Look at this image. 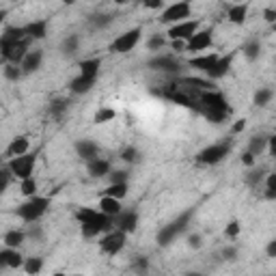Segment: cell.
<instances>
[{
	"label": "cell",
	"instance_id": "1",
	"mask_svg": "<svg viewBox=\"0 0 276 276\" xmlns=\"http://www.w3.org/2000/svg\"><path fill=\"white\" fill-rule=\"evenodd\" d=\"M76 220L80 223V229H82V237H97L106 233V231L115 229V223H113V216H108L99 209H93V207H80L76 212Z\"/></svg>",
	"mask_w": 276,
	"mask_h": 276
},
{
	"label": "cell",
	"instance_id": "2",
	"mask_svg": "<svg viewBox=\"0 0 276 276\" xmlns=\"http://www.w3.org/2000/svg\"><path fill=\"white\" fill-rule=\"evenodd\" d=\"M198 113H201L209 123H223L229 117V102L220 91H203L198 95Z\"/></svg>",
	"mask_w": 276,
	"mask_h": 276
},
{
	"label": "cell",
	"instance_id": "3",
	"mask_svg": "<svg viewBox=\"0 0 276 276\" xmlns=\"http://www.w3.org/2000/svg\"><path fill=\"white\" fill-rule=\"evenodd\" d=\"M190 220H192V209H190V212L179 214L177 218L173 220V223H169L167 227H162V229L158 231V237H156V240H158V246H162V248L171 246L173 242L186 231V227L190 225Z\"/></svg>",
	"mask_w": 276,
	"mask_h": 276
},
{
	"label": "cell",
	"instance_id": "4",
	"mask_svg": "<svg viewBox=\"0 0 276 276\" xmlns=\"http://www.w3.org/2000/svg\"><path fill=\"white\" fill-rule=\"evenodd\" d=\"M50 198L48 196H28V201H24L17 207V218H22L24 223H37V220L48 212Z\"/></svg>",
	"mask_w": 276,
	"mask_h": 276
},
{
	"label": "cell",
	"instance_id": "5",
	"mask_svg": "<svg viewBox=\"0 0 276 276\" xmlns=\"http://www.w3.org/2000/svg\"><path fill=\"white\" fill-rule=\"evenodd\" d=\"M35 164H37V153H22V156H13L9 160V171L13 177H17L20 181L26 179V177H32L35 173Z\"/></svg>",
	"mask_w": 276,
	"mask_h": 276
},
{
	"label": "cell",
	"instance_id": "6",
	"mask_svg": "<svg viewBox=\"0 0 276 276\" xmlns=\"http://www.w3.org/2000/svg\"><path fill=\"white\" fill-rule=\"evenodd\" d=\"M231 151V145L229 142H216V145H209L205 149H201L196 153V162L198 164H205V167H212V164H218L223 162Z\"/></svg>",
	"mask_w": 276,
	"mask_h": 276
},
{
	"label": "cell",
	"instance_id": "7",
	"mask_svg": "<svg viewBox=\"0 0 276 276\" xmlns=\"http://www.w3.org/2000/svg\"><path fill=\"white\" fill-rule=\"evenodd\" d=\"M28 39H22V41H0V54L7 63H13V65H20L22 59L26 57L28 52Z\"/></svg>",
	"mask_w": 276,
	"mask_h": 276
},
{
	"label": "cell",
	"instance_id": "8",
	"mask_svg": "<svg viewBox=\"0 0 276 276\" xmlns=\"http://www.w3.org/2000/svg\"><path fill=\"white\" fill-rule=\"evenodd\" d=\"M190 0H179V3H173L171 7H167L162 11L160 22L162 24H177V22H183L190 17Z\"/></svg>",
	"mask_w": 276,
	"mask_h": 276
},
{
	"label": "cell",
	"instance_id": "9",
	"mask_svg": "<svg viewBox=\"0 0 276 276\" xmlns=\"http://www.w3.org/2000/svg\"><path fill=\"white\" fill-rule=\"evenodd\" d=\"M125 235L127 233H123L121 229L106 231L102 242H99V250L106 252V255H117V252H121V250H123V246H125Z\"/></svg>",
	"mask_w": 276,
	"mask_h": 276
},
{
	"label": "cell",
	"instance_id": "10",
	"mask_svg": "<svg viewBox=\"0 0 276 276\" xmlns=\"http://www.w3.org/2000/svg\"><path fill=\"white\" fill-rule=\"evenodd\" d=\"M140 37H142V30H140V28H130V30H125L123 35H119V37L113 41L110 50L117 52V54H127V52H132V50L138 46Z\"/></svg>",
	"mask_w": 276,
	"mask_h": 276
},
{
	"label": "cell",
	"instance_id": "11",
	"mask_svg": "<svg viewBox=\"0 0 276 276\" xmlns=\"http://www.w3.org/2000/svg\"><path fill=\"white\" fill-rule=\"evenodd\" d=\"M214 43V28L196 30L194 35L186 41V52H203L207 48H212Z\"/></svg>",
	"mask_w": 276,
	"mask_h": 276
},
{
	"label": "cell",
	"instance_id": "12",
	"mask_svg": "<svg viewBox=\"0 0 276 276\" xmlns=\"http://www.w3.org/2000/svg\"><path fill=\"white\" fill-rule=\"evenodd\" d=\"M196 30H198V20H183V22H177V24H171L167 35H169V39H183V41H188Z\"/></svg>",
	"mask_w": 276,
	"mask_h": 276
},
{
	"label": "cell",
	"instance_id": "13",
	"mask_svg": "<svg viewBox=\"0 0 276 276\" xmlns=\"http://www.w3.org/2000/svg\"><path fill=\"white\" fill-rule=\"evenodd\" d=\"M149 67L158 69V71H164V73H177L181 65L173 54H160V57H153L149 61Z\"/></svg>",
	"mask_w": 276,
	"mask_h": 276
},
{
	"label": "cell",
	"instance_id": "14",
	"mask_svg": "<svg viewBox=\"0 0 276 276\" xmlns=\"http://www.w3.org/2000/svg\"><path fill=\"white\" fill-rule=\"evenodd\" d=\"M115 218H117V220H113L115 229H121L123 233H132V231H136V227H138V214L134 209H125V212L121 209Z\"/></svg>",
	"mask_w": 276,
	"mask_h": 276
},
{
	"label": "cell",
	"instance_id": "15",
	"mask_svg": "<svg viewBox=\"0 0 276 276\" xmlns=\"http://www.w3.org/2000/svg\"><path fill=\"white\" fill-rule=\"evenodd\" d=\"M41 63H43V52L41 50H28L26 52V57L22 59V63H20V67H22V71L24 73H35L39 67H41Z\"/></svg>",
	"mask_w": 276,
	"mask_h": 276
},
{
	"label": "cell",
	"instance_id": "16",
	"mask_svg": "<svg viewBox=\"0 0 276 276\" xmlns=\"http://www.w3.org/2000/svg\"><path fill=\"white\" fill-rule=\"evenodd\" d=\"M76 153H78L84 162H89V160L99 156V147H97V142H93L89 138H82V140L76 142Z\"/></svg>",
	"mask_w": 276,
	"mask_h": 276
},
{
	"label": "cell",
	"instance_id": "17",
	"mask_svg": "<svg viewBox=\"0 0 276 276\" xmlns=\"http://www.w3.org/2000/svg\"><path fill=\"white\" fill-rule=\"evenodd\" d=\"M86 171H89V175L93 179H99V177H108V173H110V162L104 160V158H93L86 162Z\"/></svg>",
	"mask_w": 276,
	"mask_h": 276
},
{
	"label": "cell",
	"instance_id": "18",
	"mask_svg": "<svg viewBox=\"0 0 276 276\" xmlns=\"http://www.w3.org/2000/svg\"><path fill=\"white\" fill-rule=\"evenodd\" d=\"M0 261L5 263V268H22L24 266V257H22V252L20 248H5V250H0Z\"/></svg>",
	"mask_w": 276,
	"mask_h": 276
},
{
	"label": "cell",
	"instance_id": "19",
	"mask_svg": "<svg viewBox=\"0 0 276 276\" xmlns=\"http://www.w3.org/2000/svg\"><path fill=\"white\" fill-rule=\"evenodd\" d=\"M227 17H229L231 24L242 26V24L246 22V17H248V5H246V3H235V5H231L229 11H227Z\"/></svg>",
	"mask_w": 276,
	"mask_h": 276
},
{
	"label": "cell",
	"instance_id": "20",
	"mask_svg": "<svg viewBox=\"0 0 276 276\" xmlns=\"http://www.w3.org/2000/svg\"><path fill=\"white\" fill-rule=\"evenodd\" d=\"M95 80L97 78H86V76H76V78L69 82V91L76 93V95H84L89 93L93 86H95Z\"/></svg>",
	"mask_w": 276,
	"mask_h": 276
},
{
	"label": "cell",
	"instance_id": "21",
	"mask_svg": "<svg viewBox=\"0 0 276 276\" xmlns=\"http://www.w3.org/2000/svg\"><path fill=\"white\" fill-rule=\"evenodd\" d=\"M218 61V54L216 52H209V54H201V57H194V59H190V67H194V69H201V71H209L214 67V63Z\"/></svg>",
	"mask_w": 276,
	"mask_h": 276
},
{
	"label": "cell",
	"instance_id": "22",
	"mask_svg": "<svg viewBox=\"0 0 276 276\" xmlns=\"http://www.w3.org/2000/svg\"><path fill=\"white\" fill-rule=\"evenodd\" d=\"M26 35L30 39H46L48 37V20H35L28 26H24Z\"/></svg>",
	"mask_w": 276,
	"mask_h": 276
},
{
	"label": "cell",
	"instance_id": "23",
	"mask_svg": "<svg viewBox=\"0 0 276 276\" xmlns=\"http://www.w3.org/2000/svg\"><path fill=\"white\" fill-rule=\"evenodd\" d=\"M97 207H99V212H104V214H108V216L115 218V216L121 212V201H119V198H115V196L104 194L102 198H99Z\"/></svg>",
	"mask_w": 276,
	"mask_h": 276
},
{
	"label": "cell",
	"instance_id": "24",
	"mask_svg": "<svg viewBox=\"0 0 276 276\" xmlns=\"http://www.w3.org/2000/svg\"><path fill=\"white\" fill-rule=\"evenodd\" d=\"M231 69V57H218V61L214 63V67L207 71V76L212 80H218V78H223V76H227Z\"/></svg>",
	"mask_w": 276,
	"mask_h": 276
},
{
	"label": "cell",
	"instance_id": "25",
	"mask_svg": "<svg viewBox=\"0 0 276 276\" xmlns=\"http://www.w3.org/2000/svg\"><path fill=\"white\" fill-rule=\"evenodd\" d=\"M30 149V140L28 136H17L11 140V145L7 147V156L13 158V156H22V153H26Z\"/></svg>",
	"mask_w": 276,
	"mask_h": 276
},
{
	"label": "cell",
	"instance_id": "26",
	"mask_svg": "<svg viewBox=\"0 0 276 276\" xmlns=\"http://www.w3.org/2000/svg\"><path fill=\"white\" fill-rule=\"evenodd\" d=\"M80 76H86V78H97L99 69H102V59H86L80 61Z\"/></svg>",
	"mask_w": 276,
	"mask_h": 276
},
{
	"label": "cell",
	"instance_id": "27",
	"mask_svg": "<svg viewBox=\"0 0 276 276\" xmlns=\"http://www.w3.org/2000/svg\"><path fill=\"white\" fill-rule=\"evenodd\" d=\"M24 240H26V233H24V231H17V229L7 231L5 237H3L5 246H9V248H20L22 244H24Z\"/></svg>",
	"mask_w": 276,
	"mask_h": 276
},
{
	"label": "cell",
	"instance_id": "28",
	"mask_svg": "<svg viewBox=\"0 0 276 276\" xmlns=\"http://www.w3.org/2000/svg\"><path fill=\"white\" fill-rule=\"evenodd\" d=\"M67 110H69V102H67V99H52V102H50V115L54 117V119H63L65 115H67Z\"/></svg>",
	"mask_w": 276,
	"mask_h": 276
},
{
	"label": "cell",
	"instance_id": "29",
	"mask_svg": "<svg viewBox=\"0 0 276 276\" xmlns=\"http://www.w3.org/2000/svg\"><path fill=\"white\" fill-rule=\"evenodd\" d=\"M26 30L24 26H9L3 35H0V41H22V39H26Z\"/></svg>",
	"mask_w": 276,
	"mask_h": 276
},
{
	"label": "cell",
	"instance_id": "30",
	"mask_svg": "<svg viewBox=\"0 0 276 276\" xmlns=\"http://www.w3.org/2000/svg\"><path fill=\"white\" fill-rule=\"evenodd\" d=\"M268 149V136H252L248 142V151L252 156H261L263 151Z\"/></svg>",
	"mask_w": 276,
	"mask_h": 276
},
{
	"label": "cell",
	"instance_id": "31",
	"mask_svg": "<svg viewBox=\"0 0 276 276\" xmlns=\"http://www.w3.org/2000/svg\"><path fill=\"white\" fill-rule=\"evenodd\" d=\"M181 84L190 86V89H196V91H212V89H214V82L201 80V78H183Z\"/></svg>",
	"mask_w": 276,
	"mask_h": 276
},
{
	"label": "cell",
	"instance_id": "32",
	"mask_svg": "<svg viewBox=\"0 0 276 276\" xmlns=\"http://www.w3.org/2000/svg\"><path fill=\"white\" fill-rule=\"evenodd\" d=\"M104 194H108V196H115V198H125L127 196V181H123V183H110L106 190H104Z\"/></svg>",
	"mask_w": 276,
	"mask_h": 276
},
{
	"label": "cell",
	"instance_id": "33",
	"mask_svg": "<svg viewBox=\"0 0 276 276\" xmlns=\"http://www.w3.org/2000/svg\"><path fill=\"white\" fill-rule=\"evenodd\" d=\"M3 73H5V78L9 82H17V80H22V76H24V71H22L20 65H13V63H7Z\"/></svg>",
	"mask_w": 276,
	"mask_h": 276
},
{
	"label": "cell",
	"instance_id": "34",
	"mask_svg": "<svg viewBox=\"0 0 276 276\" xmlns=\"http://www.w3.org/2000/svg\"><path fill=\"white\" fill-rule=\"evenodd\" d=\"M78 46H80V37L67 35L61 43V50H63V54H73V52H78Z\"/></svg>",
	"mask_w": 276,
	"mask_h": 276
},
{
	"label": "cell",
	"instance_id": "35",
	"mask_svg": "<svg viewBox=\"0 0 276 276\" xmlns=\"http://www.w3.org/2000/svg\"><path fill=\"white\" fill-rule=\"evenodd\" d=\"M250 169H252V167H250ZM266 175H268L266 169H252L250 173H246V183L252 186V188H257L263 179H266Z\"/></svg>",
	"mask_w": 276,
	"mask_h": 276
},
{
	"label": "cell",
	"instance_id": "36",
	"mask_svg": "<svg viewBox=\"0 0 276 276\" xmlns=\"http://www.w3.org/2000/svg\"><path fill=\"white\" fill-rule=\"evenodd\" d=\"M272 97H274L272 89H259V91L255 93V97H252V104L259 106V108H263V106H268V104L272 102Z\"/></svg>",
	"mask_w": 276,
	"mask_h": 276
},
{
	"label": "cell",
	"instance_id": "37",
	"mask_svg": "<svg viewBox=\"0 0 276 276\" xmlns=\"http://www.w3.org/2000/svg\"><path fill=\"white\" fill-rule=\"evenodd\" d=\"M259 54H261V43H259L257 39L248 41L246 46H244V57H246L248 61H257V59H259Z\"/></svg>",
	"mask_w": 276,
	"mask_h": 276
},
{
	"label": "cell",
	"instance_id": "38",
	"mask_svg": "<svg viewBox=\"0 0 276 276\" xmlns=\"http://www.w3.org/2000/svg\"><path fill=\"white\" fill-rule=\"evenodd\" d=\"M24 268L28 274H39L43 270V257H30V259H24Z\"/></svg>",
	"mask_w": 276,
	"mask_h": 276
},
{
	"label": "cell",
	"instance_id": "39",
	"mask_svg": "<svg viewBox=\"0 0 276 276\" xmlns=\"http://www.w3.org/2000/svg\"><path fill=\"white\" fill-rule=\"evenodd\" d=\"M20 190H22V194H24V196H35V194H37V181H35V177L22 179Z\"/></svg>",
	"mask_w": 276,
	"mask_h": 276
},
{
	"label": "cell",
	"instance_id": "40",
	"mask_svg": "<svg viewBox=\"0 0 276 276\" xmlns=\"http://www.w3.org/2000/svg\"><path fill=\"white\" fill-rule=\"evenodd\" d=\"M266 198H270V201L276 198V175L274 173L266 175Z\"/></svg>",
	"mask_w": 276,
	"mask_h": 276
},
{
	"label": "cell",
	"instance_id": "41",
	"mask_svg": "<svg viewBox=\"0 0 276 276\" xmlns=\"http://www.w3.org/2000/svg\"><path fill=\"white\" fill-rule=\"evenodd\" d=\"M117 117V113L113 108H102V110H97V115H95V123H108V121H113Z\"/></svg>",
	"mask_w": 276,
	"mask_h": 276
},
{
	"label": "cell",
	"instance_id": "42",
	"mask_svg": "<svg viewBox=\"0 0 276 276\" xmlns=\"http://www.w3.org/2000/svg\"><path fill=\"white\" fill-rule=\"evenodd\" d=\"M11 177H13V175H11L9 167H3V164H0V194H3V192L7 190V188H9Z\"/></svg>",
	"mask_w": 276,
	"mask_h": 276
},
{
	"label": "cell",
	"instance_id": "43",
	"mask_svg": "<svg viewBox=\"0 0 276 276\" xmlns=\"http://www.w3.org/2000/svg\"><path fill=\"white\" fill-rule=\"evenodd\" d=\"M127 177H130L127 171H113L110 169V173H108L110 183H123V181H127Z\"/></svg>",
	"mask_w": 276,
	"mask_h": 276
},
{
	"label": "cell",
	"instance_id": "44",
	"mask_svg": "<svg viewBox=\"0 0 276 276\" xmlns=\"http://www.w3.org/2000/svg\"><path fill=\"white\" fill-rule=\"evenodd\" d=\"M138 158H140V153H138V149H134V147H125L123 151H121V160H125V162H130V164H134Z\"/></svg>",
	"mask_w": 276,
	"mask_h": 276
},
{
	"label": "cell",
	"instance_id": "45",
	"mask_svg": "<svg viewBox=\"0 0 276 276\" xmlns=\"http://www.w3.org/2000/svg\"><path fill=\"white\" fill-rule=\"evenodd\" d=\"M91 24H93L95 28L110 26V24H113V15H93V17H91Z\"/></svg>",
	"mask_w": 276,
	"mask_h": 276
},
{
	"label": "cell",
	"instance_id": "46",
	"mask_svg": "<svg viewBox=\"0 0 276 276\" xmlns=\"http://www.w3.org/2000/svg\"><path fill=\"white\" fill-rule=\"evenodd\" d=\"M242 233V225L237 223V220H231V223L225 227V235L227 237H237Z\"/></svg>",
	"mask_w": 276,
	"mask_h": 276
},
{
	"label": "cell",
	"instance_id": "47",
	"mask_svg": "<svg viewBox=\"0 0 276 276\" xmlns=\"http://www.w3.org/2000/svg\"><path fill=\"white\" fill-rule=\"evenodd\" d=\"M164 43H167V39H164L162 35H153V37L147 41V48H149L151 52H158V50L164 46Z\"/></svg>",
	"mask_w": 276,
	"mask_h": 276
},
{
	"label": "cell",
	"instance_id": "48",
	"mask_svg": "<svg viewBox=\"0 0 276 276\" xmlns=\"http://www.w3.org/2000/svg\"><path fill=\"white\" fill-rule=\"evenodd\" d=\"M132 268H134L136 272H147L149 270V259L147 257H136L134 263H132Z\"/></svg>",
	"mask_w": 276,
	"mask_h": 276
},
{
	"label": "cell",
	"instance_id": "49",
	"mask_svg": "<svg viewBox=\"0 0 276 276\" xmlns=\"http://www.w3.org/2000/svg\"><path fill=\"white\" fill-rule=\"evenodd\" d=\"M188 246H190L192 250H198L203 246V237L198 233H190V235H188Z\"/></svg>",
	"mask_w": 276,
	"mask_h": 276
},
{
	"label": "cell",
	"instance_id": "50",
	"mask_svg": "<svg viewBox=\"0 0 276 276\" xmlns=\"http://www.w3.org/2000/svg\"><path fill=\"white\" fill-rule=\"evenodd\" d=\"M223 259L225 261H235L237 259V248L235 246H225L223 248Z\"/></svg>",
	"mask_w": 276,
	"mask_h": 276
},
{
	"label": "cell",
	"instance_id": "51",
	"mask_svg": "<svg viewBox=\"0 0 276 276\" xmlns=\"http://www.w3.org/2000/svg\"><path fill=\"white\" fill-rule=\"evenodd\" d=\"M244 130H246V119L235 121L233 127H231V132H233V134H240V132H244Z\"/></svg>",
	"mask_w": 276,
	"mask_h": 276
},
{
	"label": "cell",
	"instance_id": "52",
	"mask_svg": "<svg viewBox=\"0 0 276 276\" xmlns=\"http://www.w3.org/2000/svg\"><path fill=\"white\" fill-rule=\"evenodd\" d=\"M142 5H145L147 9H160L164 5V0H140Z\"/></svg>",
	"mask_w": 276,
	"mask_h": 276
},
{
	"label": "cell",
	"instance_id": "53",
	"mask_svg": "<svg viewBox=\"0 0 276 276\" xmlns=\"http://www.w3.org/2000/svg\"><path fill=\"white\" fill-rule=\"evenodd\" d=\"M263 20H266L268 24H274V22H276V11L274 9H266V11H263Z\"/></svg>",
	"mask_w": 276,
	"mask_h": 276
},
{
	"label": "cell",
	"instance_id": "54",
	"mask_svg": "<svg viewBox=\"0 0 276 276\" xmlns=\"http://www.w3.org/2000/svg\"><path fill=\"white\" fill-rule=\"evenodd\" d=\"M242 162H244L246 167H255V156H252L250 151H246L244 156H242Z\"/></svg>",
	"mask_w": 276,
	"mask_h": 276
},
{
	"label": "cell",
	"instance_id": "55",
	"mask_svg": "<svg viewBox=\"0 0 276 276\" xmlns=\"http://www.w3.org/2000/svg\"><path fill=\"white\" fill-rule=\"evenodd\" d=\"M171 46H173V50L181 52V50H186V41L183 39H171Z\"/></svg>",
	"mask_w": 276,
	"mask_h": 276
},
{
	"label": "cell",
	"instance_id": "56",
	"mask_svg": "<svg viewBox=\"0 0 276 276\" xmlns=\"http://www.w3.org/2000/svg\"><path fill=\"white\" fill-rule=\"evenodd\" d=\"M266 252H268V257H270V259H274V257H276V240H270V242H268Z\"/></svg>",
	"mask_w": 276,
	"mask_h": 276
},
{
	"label": "cell",
	"instance_id": "57",
	"mask_svg": "<svg viewBox=\"0 0 276 276\" xmlns=\"http://www.w3.org/2000/svg\"><path fill=\"white\" fill-rule=\"evenodd\" d=\"M28 235H30L32 240H35V237H37V240H41V237H43V231H41L39 227H32V229H30V233H28Z\"/></svg>",
	"mask_w": 276,
	"mask_h": 276
},
{
	"label": "cell",
	"instance_id": "58",
	"mask_svg": "<svg viewBox=\"0 0 276 276\" xmlns=\"http://www.w3.org/2000/svg\"><path fill=\"white\" fill-rule=\"evenodd\" d=\"M5 17H7V11H5V9H0V24L5 22Z\"/></svg>",
	"mask_w": 276,
	"mask_h": 276
},
{
	"label": "cell",
	"instance_id": "59",
	"mask_svg": "<svg viewBox=\"0 0 276 276\" xmlns=\"http://www.w3.org/2000/svg\"><path fill=\"white\" fill-rule=\"evenodd\" d=\"M117 5H127V3H132V0H115Z\"/></svg>",
	"mask_w": 276,
	"mask_h": 276
},
{
	"label": "cell",
	"instance_id": "60",
	"mask_svg": "<svg viewBox=\"0 0 276 276\" xmlns=\"http://www.w3.org/2000/svg\"><path fill=\"white\" fill-rule=\"evenodd\" d=\"M63 5H76V0H61Z\"/></svg>",
	"mask_w": 276,
	"mask_h": 276
},
{
	"label": "cell",
	"instance_id": "61",
	"mask_svg": "<svg viewBox=\"0 0 276 276\" xmlns=\"http://www.w3.org/2000/svg\"><path fill=\"white\" fill-rule=\"evenodd\" d=\"M3 268H5V263H3V261H0V270H3Z\"/></svg>",
	"mask_w": 276,
	"mask_h": 276
},
{
	"label": "cell",
	"instance_id": "62",
	"mask_svg": "<svg viewBox=\"0 0 276 276\" xmlns=\"http://www.w3.org/2000/svg\"><path fill=\"white\" fill-rule=\"evenodd\" d=\"M237 3H242V0H237Z\"/></svg>",
	"mask_w": 276,
	"mask_h": 276
}]
</instances>
